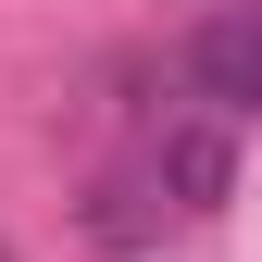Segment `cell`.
Returning a JSON list of instances; mask_svg holds the SVG:
<instances>
[{"label": "cell", "mask_w": 262, "mask_h": 262, "mask_svg": "<svg viewBox=\"0 0 262 262\" xmlns=\"http://www.w3.org/2000/svg\"><path fill=\"white\" fill-rule=\"evenodd\" d=\"M162 212H175V200L150 187V162H138V175H100V187H88V237H100V250H150V237H162Z\"/></svg>", "instance_id": "3957f363"}, {"label": "cell", "mask_w": 262, "mask_h": 262, "mask_svg": "<svg viewBox=\"0 0 262 262\" xmlns=\"http://www.w3.org/2000/svg\"><path fill=\"white\" fill-rule=\"evenodd\" d=\"M175 88L225 125H262V0H212L175 38Z\"/></svg>", "instance_id": "6da1fadb"}, {"label": "cell", "mask_w": 262, "mask_h": 262, "mask_svg": "<svg viewBox=\"0 0 262 262\" xmlns=\"http://www.w3.org/2000/svg\"><path fill=\"white\" fill-rule=\"evenodd\" d=\"M138 162H150V187H162L175 212H225V200H237V125L200 113V100H187V113H162Z\"/></svg>", "instance_id": "7a4b0ae2"}, {"label": "cell", "mask_w": 262, "mask_h": 262, "mask_svg": "<svg viewBox=\"0 0 262 262\" xmlns=\"http://www.w3.org/2000/svg\"><path fill=\"white\" fill-rule=\"evenodd\" d=\"M0 262H13V250H0Z\"/></svg>", "instance_id": "277c9868"}]
</instances>
